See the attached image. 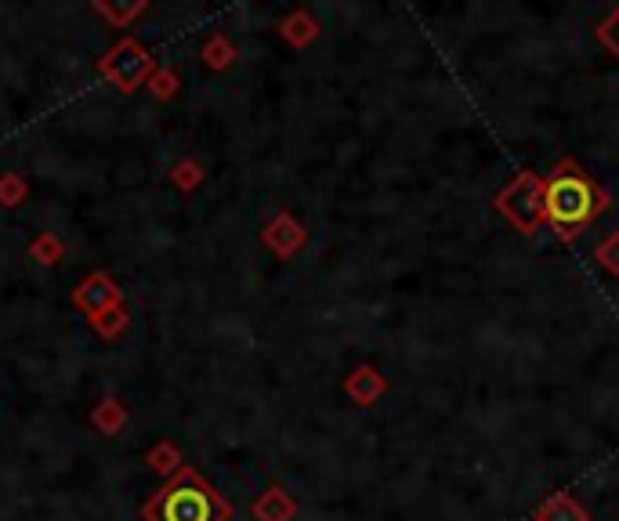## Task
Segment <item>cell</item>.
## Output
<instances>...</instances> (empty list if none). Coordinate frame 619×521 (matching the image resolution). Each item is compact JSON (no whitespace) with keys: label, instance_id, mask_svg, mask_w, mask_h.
<instances>
[{"label":"cell","instance_id":"1","mask_svg":"<svg viewBox=\"0 0 619 521\" xmlns=\"http://www.w3.org/2000/svg\"><path fill=\"white\" fill-rule=\"evenodd\" d=\"M229 507L221 496L203 482L200 474L185 471L174 478L153 503H149V521H225Z\"/></svg>","mask_w":619,"mask_h":521},{"label":"cell","instance_id":"2","mask_svg":"<svg viewBox=\"0 0 619 521\" xmlns=\"http://www.w3.org/2000/svg\"><path fill=\"white\" fill-rule=\"evenodd\" d=\"M543 210H547V218H551L554 225L576 228L594 218V210H598V192H594L591 181L580 178V174H558V178L547 181Z\"/></svg>","mask_w":619,"mask_h":521},{"label":"cell","instance_id":"3","mask_svg":"<svg viewBox=\"0 0 619 521\" xmlns=\"http://www.w3.org/2000/svg\"><path fill=\"white\" fill-rule=\"evenodd\" d=\"M612 26H619V15H616V22H612ZM612 40V44H616V48H619V37H609Z\"/></svg>","mask_w":619,"mask_h":521}]
</instances>
